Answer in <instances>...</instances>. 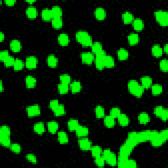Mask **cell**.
<instances>
[{
	"label": "cell",
	"instance_id": "58",
	"mask_svg": "<svg viewBox=\"0 0 168 168\" xmlns=\"http://www.w3.org/2000/svg\"><path fill=\"white\" fill-rule=\"evenodd\" d=\"M5 3L8 6H13L16 3V1H14V0H7V1H5Z\"/></svg>",
	"mask_w": 168,
	"mask_h": 168
},
{
	"label": "cell",
	"instance_id": "26",
	"mask_svg": "<svg viewBox=\"0 0 168 168\" xmlns=\"http://www.w3.org/2000/svg\"><path fill=\"white\" fill-rule=\"evenodd\" d=\"M138 120L141 124H146L150 122V116L147 113L142 112L138 115Z\"/></svg>",
	"mask_w": 168,
	"mask_h": 168
},
{
	"label": "cell",
	"instance_id": "29",
	"mask_svg": "<svg viewBox=\"0 0 168 168\" xmlns=\"http://www.w3.org/2000/svg\"><path fill=\"white\" fill-rule=\"evenodd\" d=\"M51 12L53 18H61L62 14H63L62 9L59 6H58V5H55V6L52 7Z\"/></svg>",
	"mask_w": 168,
	"mask_h": 168
},
{
	"label": "cell",
	"instance_id": "45",
	"mask_svg": "<svg viewBox=\"0 0 168 168\" xmlns=\"http://www.w3.org/2000/svg\"><path fill=\"white\" fill-rule=\"evenodd\" d=\"M58 89L61 94H65L68 91V84L61 83L58 86Z\"/></svg>",
	"mask_w": 168,
	"mask_h": 168
},
{
	"label": "cell",
	"instance_id": "32",
	"mask_svg": "<svg viewBox=\"0 0 168 168\" xmlns=\"http://www.w3.org/2000/svg\"><path fill=\"white\" fill-rule=\"evenodd\" d=\"M34 130L37 134H42L45 131V126L42 122H38L34 126Z\"/></svg>",
	"mask_w": 168,
	"mask_h": 168
},
{
	"label": "cell",
	"instance_id": "3",
	"mask_svg": "<svg viewBox=\"0 0 168 168\" xmlns=\"http://www.w3.org/2000/svg\"><path fill=\"white\" fill-rule=\"evenodd\" d=\"M102 156L104 157L105 162L112 166H116L117 164L116 156L113 152L110 151V150L107 149L102 152Z\"/></svg>",
	"mask_w": 168,
	"mask_h": 168
},
{
	"label": "cell",
	"instance_id": "44",
	"mask_svg": "<svg viewBox=\"0 0 168 168\" xmlns=\"http://www.w3.org/2000/svg\"><path fill=\"white\" fill-rule=\"evenodd\" d=\"M11 130L6 125H3L0 129V136H10Z\"/></svg>",
	"mask_w": 168,
	"mask_h": 168
},
{
	"label": "cell",
	"instance_id": "18",
	"mask_svg": "<svg viewBox=\"0 0 168 168\" xmlns=\"http://www.w3.org/2000/svg\"><path fill=\"white\" fill-rule=\"evenodd\" d=\"M118 120L120 125L123 127L127 126L129 123V119L128 116L124 114L121 113L120 116L118 117Z\"/></svg>",
	"mask_w": 168,
	"mask_h": 168
},
{
	"label": "cell",
	"instance_id": "9",
	"mask_svg": "<svg viewBox=\"0 0 168 168\" xmlns=\"http://www.w3.org/2000/svg\"><path fill=\"white\" fill-rule=\"evenodd\" d=\"M95 16L97 20H102L106 18L107 13H106L105 9L102 7H98L95 11Z\"/></svg>",
	"mask_w": 168,
	"mask_h": 168
},
{
	"label": "cell",
	"instance_id": "55",
	"mask_svg": "<svg viewBox=\"0 0 168 168\" xmlns=\"http://www.w3.org/2000/svg\"><path fill=\"white\" fill-rule=\"evenodd\" d=\"M58 105H59V102H58V100H52V101H50L49 102V107L52 110H53L55 108H57Z\"/></svg>",
	"mask_w": 168,
	"mask_h": 168
},
{
	"label": "cell",
	"instance_id": "30",
	"mask_svg": "<svg viewBox=\"0 0 168 168\" xmlns=\"http://www.w3.org/2000/svg\"><path fill=\"white\" fill-rule=\"evenodd\" d=\"M58 141L61 144H66L68 142V138L67 134L64 131H59L58 133Z\"/></svg>",
	"mask_w": 168,
	"mask_h": 168
},
{
	"label": "cell",
	"instance_id": "14",
	"mask_svg": "<svg viewBox=\"0 0 168 168\" xmlns=\"http://www.w3.org/2000/svg\"><path fill=\"white\" fill-rule=\"evenodd\" d=\"M76 133L77 136L80 137H86L87 135L89 134V129L86 127L81 126L79 125L78 129L76 130Z\"/></svg>",
	"mask_w": 168,
	"mask_h": 168
},
{
	"label": "cell",
	"instance_id": "12",
	"mask_svg": "<svg viewBox=\"0 0 168 168\" xmlns=\"http://www.w3.org/2000/svg\"><path fill=\"white\" fill-rule=\"evenodd\" d=\"M26 13L28 18L30 19H35L37 15V9L32 5L28 7V8L26 9Z\"/></svg>",
	"mask_w": 168,
	"mask_h": 168
},
{
	"label": "cell",
	"instance_id": "53",
	"mask_svg": "<svg viewBox=\"0 0 168 168\" xmlns=\"http://www.w3.org/2000/svg\"><path fill=\"white\" fill-rule=\"evenodd\" d=\"M9 52L7 50H4V51H2L0 53V60L1 61L4 62L7 58L9 57Z\"/></svg>",
	"mask_w": 168,
	"mask_h": 168
},
{
	"label": "cell",
	"instance_id": "5",
	"mask_svg": "<svg viewBox=\"0 0 168 168\" xmlns=\"http://www.w3.org/2000/svg\"><path fill=\"white\" fill-rule=\"evenodd\" d=\"M37 58L36 57H34V56H30L26 58V66L28 69H34L36 68L37 65Z\"/></svg>",
	"mask_w": 168,
	"mask_h": 168
},
{
	"label": "cell",
	"instance_id": "40",
	"mask_svg": "<svg viewBox=\"0 0 168 168\" xmlns=\"http://www.w3.org/2000/svg\"><path fill=\"white\" fill-rule=\"evenodd\" d=\"M144 91V88L142 86V85H138V87L134 90L133 92L131 94L135 97H140L143 95Z\"/></svg>",
	"mask_w": 168,
	"mask_h": 168
},
{
	"label": "cell",
	"instance_id": "52",
	"mask_svg": "<svg viewBox=\"0 0 168 168\" xmlns=\"http://www.w3.org/2000/svg\"><path fill=\"white\" fill-rule=\"evenodd\" d=\"M160 69L164 72H167L168 70V61L167 59H162L160 63Z\"/></svg>",
	"mask_w": 168,
	"mask_h": 168
},
{
	"label": "cell",
	"instance_id": "37",
	"mask_svg": "<svg viewBox=\"0 0 168 168\" xmlns=\"http://www.w3.org/2000/svg\"><path fill=\"white\" fill-rule=\"evenodd\" d=\"M91 154L93 157H97V156H101L102 153V150L101 146H95L91 147Z\"/></svg>",
	"mask_w": 168,
	"mask_h": 168
},
{
	"label": "cell",
	"instance_id": "50",
	"mask_svg": "<svg viewBox=\"0 0 168 168\" xmlns=\"http://www.w3.org/2000/svg\"><path fill=\"white\" fill-rule=\"evenodd\" d=\"M165 109L166 108H164L163 107H162V106H158V107H156L154 108V114L156 116L160 118L162 116V114H163V112H164Z\"/></svg>",
	"mask_w": 168,
	"mask_h": 168
},
{
	"label": "cell",
	"instance_id": "48",
	"mask_svg": "<svg viewBox=\"0 0 168 168\" xmlns=\"http://www.w3.org/2000/svg\"><path fill=\"white\" fill-rule=\"evenodd\" d=\"M60 80L61 83L69 84L71 81V78L68 74H62L60 76Z\"/></svg>",
	"mask_w": 168,
	"mask_h": 168
},
{
	"label": "cell",
	"instance_id": "61",
	"mask_svg": "<svg viewBox=\"0 0 168 168\" xmlns=\"http://www.w3.org/2000/svg\"><path fill=\"white\" fill-rule=\"evenodd\" d=\"M0 91H1V92H3V91H4V86H3L2 81H0Z\"/></svg>",
	"mask_w": 168,
	"mask_h": 168
},
{
	"label": "cell",
	"instance_id": "39",
	"mask_svg": "<svg viewBox=\"0 0 168 168\" xmlns=\"http://www.w3.org/2000/svg\"><path fill=\"white\" fill-rule=\"evenodd\" d=\"M24 66L25 63H23V61L22 60L19 59V58H17V59H15V61H14L13 68L14 70L19 71V70H22L24 68Z\"/></svg>",
	"mask_w": 168,
	"mask_h": 168
},
{
	"label": "cell",
	"instance_id": "13",
	"mask_svg": "<svg viewBox=\"0 0 168 168\" xmlns=\"http://www.w3.org/2000/svg\"><path fill=\"white\" fill-rule=\"evenodd\" d=\"M58 43L62 46H66L70 42V38L66 34L62 33L58 37Z\"/></svg>",
	"mask_w": 168,
	"mask_h": 168
},
{
	"label": "cell",
	"instance_id": "51",
	"mask_svg": "<svg viewBox=\"0 0 168 168\" xmlns=\"http://www.w3.org/2000/svg\"><path fill=\"white\" fill-rule=\"evenodd\" d=\"M14 61H15V59H14V57H12V56H9L6 60H5L4 63L5 66L7 67H9V66H13Z\"/></svg>",
	"mask_w": 168,
	"mask_h": 168
},
{
	"label": "cell",
	"instance_id": "47",
	"mask_svg": "<svg viewBox=\"0 0 168 168\" xmlns=\"http://www.w3.org/2000/svg\"><path fill=\"white\" fill-rule=\"evenodd\" d=\"M10 149L11 151L15 153V154H19L20 151H21V146H20V144L17 143H14L11 144L10 146Z\"/></svg>",
	"mask_w": 168,
	"mask_h": 168
},
{
	"label": "cell",
	"instance_id": "33",
	"mask_svg": "<svg viewBox=\"0 0 168 168\" xmlns=\"http://www.w3.org/2000/svg\"><path fill=\"white\" fill-rule=\"evenodd\" d=\"M51 23L53 27L56 29L61 28L63 25V21L61 18H53Z\"/></svg>",
	"mask_w": 168,
	"mask_h": 168
},
{
	"label": "cell",
	"instance_id": "7",
	"mask_svg": "<svg viewBox=\"0 0 168 168\" xmlns=\"http://www.w3.org/2000/svg\"><path fill=\"white\" fill-rule=\"evenodd\" d=\"M81 61L84 63L87 64H91L95 60V57L93 53L89 52H85L83 53L81 55Z\"/></svg>",
	"mask_w": 168,
	"mask_h": 168
},
{
	"label": "cell",
	"instance_id": "54",
	"mask_svg": "<svg viewBox=\"0 0 168 168\" xmlns=\"http://www.w3.org/2000/svg\"><path fill=\"white\" fill-rule=\"evenodd\" d=\"M26 158L29 162H30L31 163H32V164H36L37 163L36 157L34 154H28L26 155Z\"/></svg>",
	"mask_w": 168,
	"mask_h": 168
},
{
	"label": "cell",
	"instance_id": "2",
	"mask_svg": "<svg viewBox=\"0 0 168 168\" xmlns=\"http://www.w3.org/2000/svg\"><path fill=\"white\" fill-rule=\"evenodd\" d=\"M155 18L157 22L162 26L168 25V13L164 11H157L155 12Z\"/></svg>",
	"mask_w": 168,
	"mask_h": 168
},
{
	"label": "cell",
	"instance_id": "10",
	"mask_svg": "<svg viewBox=\"0 0 168 168\" xmlns=\"http://www.w3.org/2000/svg\"><path fill=\"white\" fill-rule=\"evenodd\" d=\"M132 22H133V26L135 30L141 31L144 28V24L142 19H141L139 18L135 19L133 20V21Z\"/></svg>",
	"mask_w": 168,
	"mask_h": 168
},
{
	"label": "cell",
	"instance_id": "56",
	"mask_svg": "<svg viewBox=\"0 0 168 168\" xmlns=\"http://www.w3.org/2000/svg\"><path fill=\"white\" fill-rule=\"evenodd\" d=\"M106 55H107V54H106V52L104 51V50H102V51H99V53H97L95 54V58H104Z\"/></svg>",
	"mask_w": 168,
	"mask_h": 168
},
{
	"label": "cell",
	"instance_id": "31",
	"mask_svg": "<svg viewBox=\"0 0 168 168\" xmlns=\"http://www.w3.org/2000/svg\"><path fill=\"white\" fill-rule=\"evenodd\" d=\"M70 88L73 93H78L81 89V83L78 81H74L70 85Z\"/></svg>",
	"mask_w": 168,
	"mask_h": 168
},
{
	"label": "cell",
	"instance_id": "24",
	"mask_svg": "<svg viewBox=\"0 0 168 168\" xmlns=\"http://www.w3.org/2000/svg\"><path fill=\"white\" fill-rule=\"evenodd\" d=\"M103 61H104L105 68H112L114 66L115 63L114 58L110 55H106Z\"/></svg>",
	"mask_w": 168,
	"mask_h": 168
},
{
	"label": "cell",
	"instance_id": "43",
	"mask_svg": "<svg viewBox=\"0 0 168 168\" xmlns=\"http://www.w3.org/2000/svg\"><path fill=\"white\" fill-rule=\"evenodd\" d=\"M104 58H95V66L98 70H102L105 68L104 65Z\"/></svg>",
	"mask_w": 168,
	"mask_h": 168
},
{
	"label": "cell",
	"instance_id": "42",
	"mask_svg": "<svg viewBox=\"0 0 168 168\" xmlns=\"http://www.w3.org/2000/svg\"><path fill=\"white\" fill-rule=\"evenodd\" d=\"M91 49H92V52L93 53H97L99 51H102V45L101 43H100L99 42H95L93 43V45H91Z\"/></svg>",
	"mask_w": 168,
	"mask_h": 168
},
{
	"label": "cell",
	"instance_id": "62",
	"mask_svg": "<svg viewBox=\"0 0 168 168\" xmlns=\"http://www.w3.org/2000/svg\"><path fill=\"white\" fill-rule=\"evenodd\" d=\"M26 2H28V3H29V4H33V3H34V2H36V1H26Z\"/></svg>",
	"mask_w": 168,
	"mask_h": 168
},
{
	"label": "cell",
	"instance_id": "46",
	"mask_svg": "<svg viewBox=\"0 0 168 168\" xmlns=\"http://www.w3.org/2000/svg\"><path fill=\"white\" fill-rule=\"evenodd\" d=\"M95 163L97 166L99 167H103L105 166V160L103 156H99L95 158Z\"/></svg>",
	"mask_w": 168,
	"mask_h": 168
},
{
	"label": "cell",
	"instance_id": "59",
	"mask_svg": "<svg viewBox=\"0 0 168 168\" xmlns=\"http://www.w3.org/2000/svg\"><path fill=\"white\" fill-rule=\"evenodd\" d=\"M5 38V35L3 32H0V42H2Z\"/></svg>",
	"mask_w": 168,
	"mask_h": 168
},
{
	"label": "cell",
	"instance_id": "11",
	"mask_svg": "<svg viewBox=\"0 0 168 168\" xmlns=\"http://www.w3.org/2000/svg\"><path fill=\"white\" fill-rule=\"evenodd\" d=\"M11 49L14 53L19 52L22 48L21 43L18 40H13L10 43Z\"/></svg>",
	"mask_w": 168,
	"mask_h": 168
},
{
	"label": "cell",
	"instance_id": "28",
	"mask_svg": "<svg viewBox=\"0 0 168 168\" xmlns=\"http://www.w3.org/2000/svg\"><path fill=\"white\" fill-rule=\"evenodd\" d=\"M118 57L121 61H125L129 57V53L128 50L123 48H120L118 51Z\"/></svg>",
	"mask_w": 168,
	"mask_h": 168
},
{
	"label": "cell",
	"instance_id": "6",
	"mask_svg": "<svg viewBox=\"0 0 168 168\" xmlns=\"http://www.w3.org/2000/svg\"><path fill=\"white\" fill-rule=\"evenodd\" d=\"M79 146L83 150H89L92 147V143L91 141L87 138H82L79 141Z\"/></svg>",
	"mask_w": 168,
	"mask_h": 168
},
{
	"label": "cell",
	"instance_id": "38",
	"mask_svg": "<svg viewBox=\"0 0 168 168\" xmlns=\"http://www.w3.org/2000/svg\"><path fill=\"white\" fill-rule=\"evenodd\" d=\"M163 91L162 85L159 84H155L152 86V93L154 95H158L162 93Z\"/></svg>",
	"mask_w": 168,
	"mask_h": 168
},
{
	"label": "cell",
	"instance_id": "19",
	"mask_svg": "<svg viewBox=\"0 0 168 168\" xmlns=\"http://www.w3.org/2000/svg\"><path fill=\"white\" fill-rule=\"evenodd\" d=\"M122 19L123 21L124 22L125 24H129V23L132 22L134 20V17L133 14L131 13L129 11H125L122 14Z\"/></svg>",
	"mask_w": 168,
	"mask_h": 168
},
{
	"label": "cell",
	"instance_id": "34",
	"mask_svg": "<svg viewBox=\"0 0 168 168\" xmlns=\"http://www.w3.org/2000/svg\"><path fill=\"white\" fill-rule=\"evenodd\" d=\"M53 111L55 116H61L65 114V108H64V105L59 104L58 107L56 108H55Z\"/></svg>",
	"mask_w": 168,
	"mask_h": 168
},
{
	"label": "cell",
	"instance_id": "4",
	"mask_svg": "<svg viewBox=\"0 0 168 168\" xmlns=\"http://www.w3.org/2000/svg\"><path fill=\"white\" fill-rule=\"evenodd\" d=\"M26 112H27V114L28 116L30 117L36 116L40 114L41 112L40 107L37 105L30 106V107H28L27 108H26Z\"/></svg>",
	"mask_w": 168,
	"mask_h": 168
},
{
	"label": "cell",
	"instance_id": "22",
	"mask_svg": "<svg viewBox=\"0 0 168 168\" xmlns=\"http://www.w3.org/2000/svg\"><path fill=\"white\" fill-rule=\"evenodd\" d=\"M152 53L156 57H161L162 54H163V49H162L160 45H158V44H156V45L152 46Z\"/></svg>",
	"mask_w": 168,
	"mask_h": 168
},
{
	"label": "cell",
	"instance_id": "15",
	"mask_svg": "<svg viewBox=\"0 0 168 168\" xmlns=\"http://www.w3.org/2000/svg\"><path fill=\"white\" fill-rule=\"evenodd\" d=\"M25 82L28 88H34L36 85V79L32 76H28L25 79Z\"/></svg>",
	"mask_w": 168,
	"mask_h": 168
},
{
	"label": "cell",
	"instance_id": "41",
	"mask_svg": "<svg viewBox=\"0 0 168 168\" xmlns=\"http://www.w3.org/2000/svg\"><path fill=\"white\" fill-rule=\"evenodd\" d=\"M138 85L139 84H138V82L136 80H134V79H132V80L129 81V83H128V89L129 91V92H130L131 93L133 92L134 90L138 87Z\"/></svg>",
	"mask_w": 168,
	"mask_h": 168
},
{
	"label": "cell",
	"instance_id": "36",
	"mask_svg": "<svg viewBox=\"0 0 168 168\" xmlns=\"http://www.w3.org/2000/svg\"><path fill=\"white\" fill-rule=\"evenodd\" d=\"M95 115L97 118H102L105 116V109L102 106L98 105L95 107Z\"/></svg>",
	"mask_w": 168,
	"mask_h": 168
},
{
	"label": "cell",
	"instance_id": "49",
	"mask_svg": "<svg viewBox=\"0 0 168 168\" xmlns=\"http://www.w3.org/2000/svg\"><path fill=\"white\" fill-rule=\"evenodd\" d=\"M120 114H121V110L119 108L114 107L111 109L110 116L114 118H118V117Z\"/></svg>",
	"mask_w": 168,
	"mask_h": 168
},
{
	"label": "cell",
	"instance_id": "35",
	"mask_svg": "<svg viewBox=\"0 0 168 168\" xmlns=\"http://www.w3.org/2000/svg\"><path fill=\"white\" fill-rule=\"evenodd\" d=\"M0 143L5 147H10L11 145L10 136H0Z\"/></svg>",
	"mask_w": 168,
	"mask_h": 168
},
{
	"label": "cell",
	"instance_id": "20",
	"mask_svg": "<svg viewBox=\"0 0 168 168\" xmlns=\"http://www.w3.org/2000/svg\"><path fill=\"white\" fill-rule=\"evenodd\" d=\"M128 42L131 45H135L139 42V37L136 33H131L128 36Z\"/></svg>",
	"mask_w": 168,
	"mask_h": 168
},
{
	"label": "cell",
	"instance_id": "16",
	"mask_svg": "<svg viewBox=\"0 0 168 168\" xmlns=\"http://www.w3.org/2000/svg\"><path fill=\"white\" fill-rule=\"evenodd\" d=\"M47 63H48L49 66L54 68L57 65L58 59L55 55H50L48 57V58H47Z\"/></svg>",
	"mask_w": 168,
	"mask_h": 168
},
{
	"label": "cell",
	"instance_id": "25",
	"mask_svg": "<svg viewBox=\"0 0 168 168\" xmlns=\"http://www.w3.org/2000/svg\"><path fill=\"white\" fill-rule=\"evenodd\" d=\"M141 85L145 89V88H149L152 85V78L149 76H144L141 79Z\"/></svg>",
	"mask_w": 168,
	"mask_h": 168
},
{
	"label": "cell",
	"instance_id": "27",
	"mask_svg": "<svg viewBox=\"0 0 168 168\" xmlns=\"http://www.w3.org/2000/svg\"><path fill=\"white\" fill-rule=\"evenodd\" d=\"M104 123H105V126L107 127V128H113L115 125V118L112 116H110V115L107 116L105 118Z\"/></svg>",
	"mask_w": 168,
	"mask_h": 168
},
{
	"label": "cell",
	"instance_id": "1",
	"mask_svg": "<svg viewBox=\"0 0 168 168\" xmlns=\"http://www.w3.org/2000/svg\"><path fill=\"white\" fill-rule=\"evenodd\" d=\"M76 38L78 42L84 47H89L93 45V39L88 32L84 30L78 31L76 34Z\"/></svg>",
	"mask_w": 168,
	"mask_h": 168
},
{
	"label": "cell",
	"instance_id": "21",
	"mask_svg": "<svg viewBox=\"0 0 168 168\" xmlns=\"http://www.w3.org/2000/svg\"><path fill=\"white\" fill-rule=\"evenodd\" d=\"M48 131L51 133L55 134L57 133L58 129V124L55 121H51L48 123Z\"/></svg>",
	"mask_w": 168,
	"mask_h": 168
},
{
	"label": "cell",
	"instance_id": "8",
	"mask_svg": "<svg viewBox=\"0 0 168 168\" xmlns=\"http://www.w3.org/2000/svg\"><path fill=\"white\" fill-rule=\"evenodd\" d=\"M118 166L121 167H136L137 164L134 160H130L127 159L125 160L120 161Z\"/></svg>",
	"mask_w": 168,
	"mask_h": 168
},
{
	"label": "cell",
	"instance_id": "17",
	"mask_svg": "<svg viewBox=\"0 0 168 168\" xmlns=\"http://www.w3.org/2000/svg\"><path fill=\"white\" fill-rule=\"evenodd\" d=\"M42 17L44 20H52L53 17V14L51 12V9H44L42 11Z\"/></svg>",
	"mask_w": 168,
	"mask_h": 168
},
{
	"label": "cell",
	"instance_id": "23",
	"mask_svg": "<svg viewBox=\"0 0 168 168\" xmlns=\"http://www.w3.org/2000/svg\"><path fill=\"white\" fill-rule=\"evenodd\" d=\"M79 126V124L77 120L71 119L68 121V128L69 130L71 131H76V130L78 129Z\"/></svg>",
	"mask_w": 168,
	"mask_h": 168
},
{
	"label": "cell",
	"instance_id": "57",
	"mask_svg": "<svg viewBox=\"0 0 168 168\" xmlns=\"http://www.w3.org/2000/svg\"><path fill=\"white\" fill-rule=\"evenodd\" d=\"M167 118H168V112H167V109H165V110L163 112V114H162L160 118L165 122V121H166L167 120Z\"/></svg>",
	"mask_w": 168,
	"mask_h": 168
},
{
	"label": "cell",
	"instance_id": "60",
	"mask_svg": "<svg viewBox=\"0 0 168 168\" xmlns=\"http://www.w3.org/2000/svg\"><path fill=\"white\" fill-rule=\"evenodd\" d=\"M167 47H168V45H167V44H166V45H164V50H163V51H164L165 53H167Z\"/></svg>",
	"mask_w": 168,
	"mask_h": 168
}]
</instances>
